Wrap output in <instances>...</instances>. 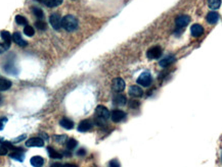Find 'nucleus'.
Masks as SVG:
<instances>
[{
  "label": "nucleus",
  "mask_w": 222,
  "mask_h": 167,
  "mask_svg": "<svg viewBox=\"0 0 222 167\" xmlns=\"http://www.w3.org/2000/svg\"><path fill=\"white\" fill-rule=\"evenodd\" d=\"M11 38L14 41V43H16L19 46H21V47L27 46V42L25 41L23 38H22V36H21V34H20V33H14L11 36Z\"/></svg>",
  "instance_id": "4468645a"
},
{
  "label": "nucleus",
  "mask_w": 222,
  "mask_h": 167,
  "mask_svg": "<svg viewBox=\"0 0 222 167\" xmlns=\"http://www.w3.org/2000/svg\"><path fill=\"white\" fill-rule=\"evenodd\" d=\"M152 76L149 73H142L137 79V84H139L142 87H148L152 84Z\"/></svg>",
  "instance_id": "7ed1b4c3"
},
{
  "label": "nucleus",
  "mask_w": 222,
  "mask_h": 167,
  "mask_svg": "<svg viewBox=\"0 0 222 167\" xmlns=\"http://www.w3.org/2000/svg\"><path fill=\"white\" fill-rule=\"evenodd\" d=\"M7 121V118H1L0 119V131H2L3 129V128H4V124H5V122Z\"/></svg>",
  "instance_id": "c9c22d12"
},
{
  "label": "nucleus",
  "mask_w": 222,
  "mask_h": 167,
  "mask_svg": "<svg viewBox=\"0 0 222 167\" xmlns=\"http://www.w3.org/2000/svg\"><path fill=\"white\" fill-rule=\"evenodd\" d=\"M2 102V97H1V95H0V103Z\"/></svg>",
  "instance_id": "ea45409f"
},
{
  "label": "nucleus",
  "mask_w": 222,
  "mask_h": 167,
  "mask_svg": "<svg viewBox=\"0 0 222 167\" xmlns=\"http://www.w3.org/2000/svg\"><path fill=\"white\" fill-rule=\"evenodd\" d=\"M53 138L57 142V143H64V141L67 139V137L64 134V136H54Z\"/></svg>",
  "instance_id": "473e14b6"
},
{
  "label": "nucleus",
  "mask_w": 222,
  "mask_h": 167,
  "mask_svg": "<svg viewBox=\"0 0 222 167\" xmlns=\"http://www.w3.org/2000/svg\"><path fill=\"white\" fill-rule=\"evenodd\" d=\"M9 47H10V45L9 44H6V43H4V42H0V54H2V53H4L5 51H7L9 49Z\"/></svg>",
  "instance_id": "7c9ffc66"
},
{
  "label": "nucleus",
  "mask_w": 222,
  "mask_h": 167,
  "mask_svg": "<svg viewBox=\"0 0 222 167\" xmlns=\"http://www.w3.org/2000/svg\"><path fill=\"white\" fill-rule=\"evenodd\" d=\"M208 5L211 9H217L221 5V0H208Z\"/></svg>",
  "instance_id": "b1692460"
},
{
  "label": "nucleus",
  "mask_w": 222,
  "mask_h": 167,
  "mask_svg": "<svg viewBox=\"0 0 222 167\" xmlns=\"http://www.w3.org/2000/svg\"><path fill=\"white\" fill-rule=\"evenodd\" d=\"M24 33H25V35H27L28 37H32L35 34V31H34L33 27L27 24V26L24 28Z\"/></svg>",
  "instance_id": "cd10ccee"
},
{
  "label": "nucleus",
  "mask_w": 222,
  "mask_h": 167,
  "mask_svg": "<svg viewBox=\"0 0 222 167\" xmlns=\"http://www.w3.org/2000/svg\"><path fill=\"white\" fill-rule=\"evenodd\" d=\"M114 103L118 106H123L127 103V99L124 95L122 94H117L116 96H114Z\"/></svg>",
  "instance_id": "ddd939ff"
},
{
  "label": "nucleus",
  "mask_w": 222,
  "mask_h": 167,
  "mask_svg": "<svg viewBox=\"0 0 222 167\" xmlns=\"http://www.w3.org/2000/svg\"><path fill=\"white\" fill-rule=\"evenodd\" d=\"M128 105L132 109H136V108H138V107H139L140 103L138 102V100H135V99H131V100L128 102Z\"/></svg>",
  "instance_id": "c756f323"
},
{
  "label": "nucleus",
  "mask_w": 222,
  "mask_h": 167,
  "mask_svg": "<svg viewBox=\"0 0 222 167\" xmlns=\"http://www.w3.org/2000/svg\"><path fill=\"white\" fill-rule=\"evenodd\" d=\"M47 151H48V154H49V156H50V158H54V159L63 158V154L58 153V152L56 151L53 148H51V147H48V148H47Z\"/></svg>",
  "instance_id": "4be33fe9"
},
{
  "label": "nucleus",
  "mask_w": 222,
  "mask_h": 167,
  "mask_svg": "<svg viewBox=\"0 0 222 167\" xmlns=\"http://www.w3.org/2000/svg\"><path fill=\"white\" fill-rule=\"evenodd\" d=\"M190 33L194 37H200L202 36L204 33V29L201 24H193V27L190 28Z\"/></svg>",
  "instance_id": "f8f14e48"
},
{
  "label": "nucleus",
  "mask_w": 222,
  "mask_h": 167,
  "mask_svg": "<svg viewBox=\"0 0 222 167\" xmlns=\"http://www.w3.org/2000/svg\"><path fill=\"white\" fill-rule=\"evenodd\" d=\"M35 27H37V29L41 30V31H45V30L47 29L46 22L44 21H42V19H38V21L35 22Z\"/></svg>",
  "instance_id": "393cba45"
},
{
  "label": "nucleus",
  "mask_w": 222,
  "mask_h": 167,
  "mask_svg": "<svg viewBox=\"0 0 222 167\" xmlns=\"http://www.w3.org/2000/svg\"><path fill=\"white\" fill-rule=\"evenodd\" d=\"M41 2L47 7H56L63 3V0H41Z\"/></svg>",
  "instance_id": "f3484780"
},
{
  "label": "nucleus",
  "mask_w": 222,
  "mask_h": 167,
  "mask_svg": "<svg viewBox=\"0 0 222 167\" xmlns=\"http://www.w3.org/2000/svg\"><path fill=\"white\" fill-rule=\"evenodd\" d=\"M175 61V57L173 55H170V56H167L165 57L164 59H162L161 61H160V65L162 67H166L168 65H170L171 63H173V62Z\"/></svg>",
  "instance_id": "6ab92c4d"
},
{
  "label": "nucleus",
  "mask_w": 222,
  "mask_h": 167,
  "mask_svg": "<svg viewBox=\"0 0 222 167\" xmlns=\"http://www.w3.org/2000/svg\"><path fill=\"white\" fill-rule=\"evenodd\" d=\"M207 22H209V24H216L217 22L219 21V14L217 13L216 11H211L209 12L208 14H207Z\"/></svg>",
  "instance_id": "2eb2a0df"
},
{
  "label": "nucleus",
  "mask_w": 222,
  "mask_h": 167,
  "mask_svg": "<svg viewBox=\"0 0 222 167\" xmlns=\"http://www.w3.org/2000/svg\"><path fill=\"white\" fill-rule=\"evenodd\" d=\"M62 167H76V166L74 164H64V165H62Z\"/></svg>",
  "instance_id": "4c0bfd02"
},
{
  "label": "nucleus",
  "mask_w": 222,
  "mask_h": 167,
  "mask_svg": "<svg viewBox=\"0 0 222 167\" xmlns=\"http://www.w3.org/2000/svg\"><path fill=\"white\" fill-rule=\"evenodd\" d=\"M78 145V143H77V141L75 139H70L67 141V148H68V150H73L75 149Z\"/></svg>",
  "instance_id": "a878e982"
},
{
  "label": "nucleus",
  "mask_w": 222,
  "mask_h": 167,
  "mask_svg": "<svg viewBox=\"0 0 222 167\" xmlns=\"http://www.w3.org/2000/svg\"><path fill=\"white\" fill-rule=\"evenodd\" d=\"M11 87V82L5 79H0V91H6Z\"/></svg>",
  "instance_id": "412c9836"
},
{
  "label": "nucleus",
  "mask_w": 222,
  "mask_h": 167,
  "mask_svg": "<svg viewBox=\"0 0 222 167\" xmlns=\"http://www.w3.org/2000/svg\"><path fill=\"white\" fill-rule=\"evenodd\" d=\"M85 153H86L85 150L81 149V150H79L78 152H77V155H78V156H84V155H85Z\"/></svg>",
  "instance_id": "e433bc0d"
},
{
  "label": "nucleus",
  "mask_w": 222,
  "mask_h": 167,
  "mask_svg": "<svg viewBox=\"0 0 222 167\" xmlns=\"http://www.w3.org/2000/svg\"><path fill=\"white\" fill-rule=\"evenodd\" d=\"M49 22L54 30H59L62 28V17L58 13H52L49 16Z\"/></svg>",
  "instance_id": "423d86ee"
},
{
  "label": "nucleus",
  "mask_w": 222,
  "mask_h": 167,
  "mask_svg": "<svg viewBox=\"0 0 222 167\" xmlns=\"http://www.w3.org/2000/svg\"><path fill=\"white\" fill-rule=\"evenodd\" d=\"M162 48L160 46H154L152 48L148 49V53H146V56H148V59H158L162 56Z\"/></svg>",
  "instance_id": "20e7f679"
},
{
  "label": "nucleus",
  "mask_w": 222,
  "mask_h": 167,
  "mask_svg": "<svg viewBox=\"0 0 222 167\" xmlns=\"http://www.w3.org/2000/svg\"><path fill=\"white\" fill-rule=\"evenodd\" d=\"M129 95L131 97H133V98H139V97H141L143 95V91L140 87L134 85V86H131L129 88Z\"/></svg>",
  "instance_id": "1a4fd4ad"
},
{
  "label": "nucleus",
  "mask_w": 222,
  "mask_h": 167,
  "mask_svg": "<svg viewBox=\"0 0 222 167\" xmlns=\"http://www.w3.org/2000/svg\"><path fill=\"white\" fill-rule=\"evenodd\" d=\"M112 89L115 92H117V93H120V92L123 91L125 89V82H124V79L121 78L114 79L113 82H112Z\"/></svg>",
  "instance_id": "39448f33"
},
{
  "label": "nucleus",
  "mask_w": 222,
  "mask_h": 167,
  "mask_svg": "<svg viewBox=\"0 0 222 167\" xmlns=\"http://www.w3.org/2000/svg\"><path fill=\"white\" fill-rule=\"evenodd\" d=\"M62 27L67 32H74L78 29V19L74 16L68 14L62 19Z\"/></svg>",
  "instance_id": "f257e3e1"
},
{
  "label": "nucleus",
  "mask_w": 222,
  "mask_h": 167,
  "mask_svg": "<svg viewBox=\"0 0 222 167\" xmlns=\"http://www.w3.org/2000/svg\"><path fill=\"white\" fill-rule=\"evenodd\" d=\"M62 165H63V164H59V163H54V164H52L51 167H62Z\"/></svg>",
  "instance_id": "58836bf2"
},
{
  "label": "nucleus",
  "mask_w": 222,
  "mask_h": 167,
  "mask_svg": "<svg viewBox=\"0 0 222 167\" xmlns=\"http://www.w3.org/2000/svg\"><path fill=\"white\" fill-rule=\"evenodd\" d=\"M11 159H14V160H17V161H24V154L23 152L21 151H16V152H12V153L9 155Z\"/></svg>",
  "instance_id": "5701e85b"
},
{
  "label": "nucleus",
  "mask_w": 222,
  "mask_h": 167,
  "mask_svg": "<svg viewBox=\"0 0 222 167\" xmlns=\"http://www.w3.org/2000/svg\"><path fill=\"white\" fill-rule=\"evenodd\" d=\"M59 124L66 129H72L74 128V122L71 120V119L67 118V117H64V118L62 119V120L59 121Z\"/></svg>",
  "instance_id": "a211bd4d"
},
{
  "label": "nucleus",
  "mask_w": 222,
  "mask_h": 167,
  "mask_svg": "<svg viewBox=\"0 0 222 167\" xmlns=\"http://www.w3.org/2000/svg\"><path fill=\"white\" fill-rule=\"evenodd\" d=\"M30 162L34 167H41L44 164V159L40 156H34L31 158Z\"/></svg>",
  "instance_id": "dca6fc26"
},
{
  "label": "nucleus",
  "mask_w": 222,
  "mask_h": 167,
  "mask_svg": "<svg viewBox=\"0 0 222 167\" xmlns=\"http://www.w3.org/2000/svg\"><path fill=\"white\" fill-rule=\"evenodd\" d=\"M27 147H43L44 141L41 138H31L26 142Z\"/></svg>",
  "instance_id": "9d476101"
},
{
  "label": "nucleus",
  "mask_w": 222,
  "mask_h": 167,
  "mask_svg": "<svg viewBox=\"0 0 222 167\" xmlns=\"http://www.w3.org/2000/svg\"><path fill=\"white\" fill-rule=\"evenodd\" d=\"M7 151H8V150H7V149H6L3 145H0V155H1V156L6 155V154H7Z\"/></svg>",
  "instance_id": "72a5a7b5"
},
{
  "label": "nucleus",
  "mask_w": 222,
  "mask_h": 167,
  "mask_svg": "<svg viewBox=\"0 0 222 167\" xmlns=\"http://www.w3.org/2000/svg\"><path fill=\"white\" fill-rule=\"evenodd\" d=\"M189 22H190V17L188 16H179L178 17H176L175 19V24H176V27L178 29H183L185 28L186 26L189 24Z\"/></svg>",
  "instance_id": "0eeeda50"
},
{
  "label": "nucleus",
  "mask_w": 222,
  "mask_h": 167,
  "mask_svg": "<svg viewBox=\"0 0 222 167\" xmlns=\"http://www.w3.org/2000/svg\"><path fill=\"white\" fill-rule=\"evenodd\" d=\"M126 116V113L122 110H114L111 113V118L114 122H120L122 121Z\"/></svg>",
  "instance_id": "6e6552de"
},
{
  "label": "nucleus",
  "mask_w": 222,
  "mask_h": 167,
  "mask_svg": "<svg viewBox=\"0 0 222 167\" xmlns=\"http://www.w3.org/2000/svg\"><path fill=\"white\" fill-rule=\"evenodd\" d=\"M25 139H26V134H23V136L19 137V138H16V139L12 140V143H19V142H21L22 140H25Z\"/></svg>",
  "instance_id": "f704fd0d"
},
{
  "label": "nucleus",
  "mask_w": 222,
  "mask_h": 167,
  "mask_svg": "<svg viewBox=\"0 0 222 167\" xmlns=\"http://www.w3.org/2000/svg\"><path fill=\"white\" fill-rule=\"evenodd\" d=\"M91 128H92L91 121L87 120V119H85V120H82L81 122L79 123V125H78V131H80V133H85V131H90Z\"/></svg>",
  "instance_id": "9b49d317"
},
{
  "label": "nucleus",
  "mask_w": 222,
  "mask_h": 167,
  "mask_svg": "<svg viewBox=\"0 0 222 167\" xmlns=\"http://www.w3.org/2000/svg\"><path fill=\"white\" fill-rule=\"evenodd\" d=\"M109 167H121V166H120V162L117 159H113L112 161H110Z\"/></svg>",
  "instance_id": "2f4dec72"
},
{
  "label": "nucleus",
  "mask_w": 222,
  "mask_h": 167,
  "mask_svg": "<svg viewBox=\"0 0 222 167\" xmlns=\"http://www.w3.org/2000/svg\"><path fill=\"white\" fill-rule=\"evenodd\" d=\"M95 114L97 117L104 119V120H108L110 117H111V113H110V111L108 110V108L103 105H98L96 107Z\"/></svg>",
  "instance_id": "f03ea898"
},
{
  "label": "nucleus",
  "mask_w": 222,
  "mask_h": 167,
  "mask_svg": "<svg viewBox=\"0 0 222 167\" xmlns=\"http://www.w3.org/2000/svg\"><path fill=\"white\" fill-rule=\"evenodd\" d=\"M16 24H21V26H27V24H28L26 17H24L23 16H16Z\"/></svg>",
  "instance_id": "c85d7f7f"
},
{
  "label": "nucleus",
  "mask_w": 222,
  "mask_h": 167,
  "mask_svg": "<svg viewBox=\"0 0 222 167\" xmlns=\"http://www.w3.org/2000/svg\"><path fill=\"white\" fill-rule=\"evenodd\" d=\"M0 36H1V38H2V40H3L4 43L10 45L12 38H11V35H10V33H9V32H7V31H1V32H0Z\"/></svg>",
  "instance_id": "aec40b11"
},
{
  "label": "nucleus",
  "mask_w": 222,
  "mask_h": 167,
  "mask_svg": "<svg viewBox=\"0 0 222 167\" xmlns=\"http://www.w3.org/2000/svg\"><path fill=\"white\" fill-rule=\"evenodd\" d=\"M32 9H33V13L36 16L37 19H42L44 17V13H43V11H42V9L38 8V7H33Z\"/></svg>",
  "instance_id": "bb28decb"
}]
</instances>
